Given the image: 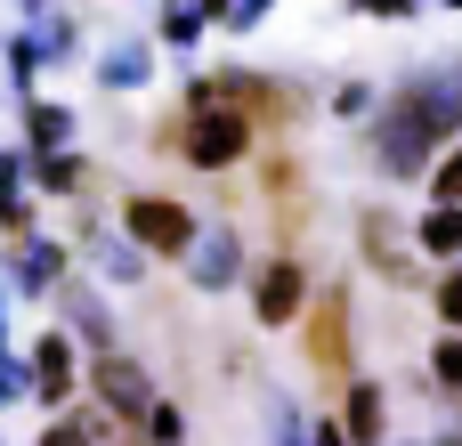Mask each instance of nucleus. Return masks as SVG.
<instances>
[{
    "label": "nucleus",
    "mask_w": 462,
    "mask_h": 446,
    "mask_svg": "<svg viewBox=\"0 0 462 446\" xmlns=\"http://www.w3.org/2000/svg\"><path fill=\"white\" fill-rule=\"evenodd\" d=\"M462 130V65H422L390 89L382 130H374V171L390 187L430 179V163L447 154V138Z\"/></svg>",
    "instance_id": "f257e3e1"
},
{
    "label": "nucleus",
    "mask_w": 462,
    "mask_h": 446,
    "mask_svg": "<svg viewBox=\"0 0 462 446\" xmlns=\"http://www.w3.org/2000/svg\"><path fill=\"white\" fill-rule=\"evenodd\" d=\"M122 236L146 244V260H187V244H195L203 228H195V211L171 203V195H122Z\"/></svg>",
    "instance_id": "f03ea898"
},
{
    "label": "nucleus",
    "mask_w": 462,
    "mask_h": 446,
    "mask_svg": "<svg viewBox=\"0 0 462 446\" xmlns=\"http://www.w3.org/2000/svg\"><path fill=\"white\" fill-rule=\"evenodd\" d=\"M179 146H187L195 171H227V163L252 154V114L244 106H195L187 130H179Z\"/></svg>",
    "instance_id": "7ed1b4c3"
},
{
    "label": "nucleus",
    "mask_w": 462,
    "mask_h": 446,
    "mask_svg": "<svg viewBox=\"0 0 462 446\" xmlns=\"http://www.w3.org/2000/svg\"><path fill=\"white\" fill-rule=\"evenodd\" d=\"M187 284H195V293L244 284V244H236V228H203V236L187 244Z\"/></svg>",
    "instance_id": "20e7f679"
},
{
    "label": "nucleus",
    "mask_w": 462,
    "mask_h": 446,
    "mask_svg": "<svg viewBox=\"0 0 462 446\" xmlns=\"http://www.w3.org/2000/svg\"><path fill=\"white\" fill-rule=\"evenodd\" d=\"M309 309V268L300 260H268L260 276H252V317L260 325H292Z\"/></svg>",
    "instance_id": "39448f33"
},
{
    "label": "nucleus",
    "mask_w": 462,
    "mask_h": 446,
    "mask_svg": "<svg viewBox=\"0 0 462 446\" xmlns=\"http://www.w3.org/2000/svg\"><path fill=\"white\" fill-rule=\"evenodd\" d=\"M81 382V358H73V333H41L32 341V398L41 406H65Z\"/></svg>",
    "instance_id": "423d86ee"
},
{
    "label": "nucleus",
    "mask_w": 462,
    "mask_h": 446,
    "mask_svg": "<svg viewBox=\"0 0 462 446\" xmlns=\"http://www.w3.org/2000/svg\"><path fill=\"white\" fill-rule=\"evenodd\" d=\"M89 382H97V398L122 414V423H146V406H154V390H146V374L122 358V349H106L97 366H89Z\"/></svg>",
    "instance_id": "0eeeda50"
},
{
    "label": "nucleus",
    "mask_w": 462,
    "mask_h": 446,
    "mask_svg": "<svg viewBox=\"0 0 462 446\" xmlns=\"http://www.w3.org/2000/svg\"><path fill=\"white\" fill-rule=\"evenodd\" d=\"M57 276H65V252H57L49 236H16V244H8V284H16V293L41 301V293H57Z\"/></svg>",
    "instance_id": "6e6552de"
},
{
    "label": "nucleus",
    "mask_w": 462,
    "mask_h": 446,
    "mask_svg": "<svg viewBox=\"0 0 462 446\" xmlns=\"http://www.w3.org/2000/svg\"><path fill=\"white\" fill-rule=\"evenodd\" d=\"M341 431H349V446H382V431H390V398H382V382H357V390H349Z\"/></svg>",
    "instance_id": "1a4fd4ad"
},
{
    "label": "nucleus",
    "mask_w": 462,
    "mask_h": 446,
    "mask_svg": "<svg viewBox=\"0 0 462 446\" xmlns=\"http://www.w3.org/2000/svg\"><path fill=\"white\" fill-rule=\"evenodd\" d=\"M414 244H422L430 260H462V203H430L422 228H414Z\"/></svg>",
    "instance_id": "9d476101"
},
{
    "label": "nucleus",
    "mask_w": 462,
    "mask_h": 446,
    "mask_svg": "<svg viewBox=\"0 0 462 446\" xmlns=\"http://www.w3.org/2000/svg\"><path fill=\"white\" fill-rule=\"evenodd\" d=\"M24 130H32V154H57V146H73V114H65L57 98H32V106H24Z\"/></svg>",
    "instance_id": "9b49d317"
},
{
    "label": "nucleus",
    "mask_w": 462,
    "mask_h": 446,
    "mask_svg": "<svg viewBox=\"0 0 462 446\" xmlns=\"http://www.w3.org/2000/svg\"><path fill=\"white\" fill-rule=\"evenodd\" d=\"M146 73H154L146 41H122V49H106V57H97V81H106V89H138Z\"/></svg>",
    "instance_id": "f8f14e48"
},
{
    "label": "nucleus",
    "mask_w": 462,
    "mask_h": 446,
    "mask_svg": "<svg viewBox=\"0 0 462 446\" xmlns=\"http://www.w3.org/2000/svg\"><path fill=\"white\" fill-rule=\"evenodd\" d=\"M81 179H89L81 154H65V146H57V154H32V187H41V195H73Z\"/></svg>",
    "instance_id": "ddd939ff"
},
{
    "label": "nucleus",
    "mask_w": 462,
    "mask_h": 446,
    "mask_svg": "<svg viewBox=\"0 0 462 446\" xmlns=\"http://www.w3.org/2000/svg\"><path fill=\"white\" fill-rule=\"evenodd\" d=\"M203 24H211V8H203V0H162V41H171V49H195V41H203Z\"/></svg>",
    "instance_id": "4468645a"
},
{
    "label": "nucleus",
    "mask_w": 462,
    "mask_h": 446,
    "mask_svg": "<svg viewBox=\"0 0 462 446\" xmlns=\"http://www.w3.org/2000/svg\"><path fill=\"white\" fill-rule=\"evenodd\" d=\"M65 317H73V333H81V341H97V349L114 341V333H106V309H97V293H89V284H65Z\"/></svg>",
    "instance_id": "2eb2a0df"
},
{
    "label": "nucleus",
    "mask_w": 462,
    "mask_h": 446,
    "mask_svg": "<svg viewBox=\"0 0 462 446\" xmlns=\"http://www.w3.org/2000/svg\"><path fill=\"white\" fill-rule=\"evenodd\" d=\"M32 49H41V65H65V57H73V16H49V8H41V16H32Z\"/></svg>",
    "instance_id": "dca6fc26"
},
{
    "label": "nucleus",
    "mask_w": 462,
    "mask_h": 446,
    "mask_svg": "<svg viewBox=\"0 0 462 446\" xmlns=\"http://www.w3.org/2000/svg\"><path fill=\"white\" fill-rule=\"evenodd\" d=\"M97 268H106L114 284H138V276H146V244H130V236H114V244H97Z\"/></svg>",
    "instance_id": "f3484780"
},
{
    "label": "nucleus",
    "mask_w": 462,
    "mask_h": 446,
    "mask_svg": "<svg viewBox=\"0 0 462 446\" xmlns=\"http://www.w3.org/2000/svg\"><path fill=\"white\" fill-rule=\"evenodd\" d=\"M422 187H430V203H462V138L430 163V179H422Z\"/></svg>",
    "instance_id": "a211bd4d"
},
{
    "label": "nucleus",
    "mask_w": 462,
    "mask_h": 446,
    "mask_svg": "<svg viewBox=\"0 0 462 446\" xmlns=\"http://www.w3.org/2000/svg\"><path fill=\"white\" fill-rule=\"evenodd\" d=\"M309 358L341 366V301H325V317H317V333H309Z\"/></svg>",
    "instance_id": "6ab92c4d"
},
{
    "label": "nucleus",
    "mask_w": 462,
    "mask_h": 446,
    "mask_svg": "<svg viewBox=\"0 0 462 446\" xmlns=\"http://www.w3.org/2000/svg\"><path fill=\"white\" fill-rule=\"evenodd\" d=\"M146 439H154V446H187V423H179V406H162V398H154V406H146Z\"/></svg>",
    "instance_id": "aec40b11"
},
{
    "label": "nucleus",
    "mask_w": 462,
    "mask_h": 446,
    "mask_svg": "<svg viewBox=\"0 0 462 446\" xmlns=\"http://www.w3.org/2000/svg\"><path fill=\"white\" fill-rule=\"evenodd\" d=\"M430 374H439V390H462V333H447L430 349Z\"/></svg>",
    "instance_id": "412c9836"
},
{
    "label": "nucleus",
    "mask_w": 462,
    "mask_h": 446,
    "mask_svg": "<svg viewBox=\"0 0 462 446\" xmlns=\"http://www.w3.org/2000/svg\"><path fill=\"white\" fill-rule=\"evenodd\" d=\"M439 325H447V333H462V260L439 276Z\"/></svg>",
    "instance_id": "4be33fe9"
},
{
    "label": "nucleus",
    "mask_w": 462,
    "mask_h": 446,
    "mask_svg": "<svg viewBox=\"0 0 462 446\" xmlns=\"http://www.w3.org/2000/svg\"><path fill=\"white\" fill-rule=\"evenodd\" d=\"M333 114H341V122H365V114H374V89H365V81H349V89L333 98Z\"/></svg>",
    "instance_id": "5701e85b"
},
{
    "label": "nucleus",
    "mask_w": 462,
    "mask_h": 446,
    "mask_svg": "<svg viewBox=\"0 0 462 446\" xmlns=\"http://www.w3.org/2000/svg\"><path fill=\"white\" fill-rule=\"evenodd\" d=\"M16 390H32V358H24V366H16V358H8V349H0V406H8V398H16Z\"/></svg>",
    "instance_id": "b1692460"
},
{
    "label": "nucleus",
    "mask_w": 462,
    "mask_h": 446,
    "mask_svg": "<svg viewBox=\"0 0 462 446\" xmlns=\"http://www.w3.org/2000/svg\"><path fill=\"white\" fill-rule=\"evenodd\" d=\"M268 8H276V0H227V16H219V24H227V33H252Z\"/></svg>",
    "instance_id": "393cba45"
},
{
    "label": "nucleus",
    "mask_w": 462,
    "mask_h": 446,
    "mask_svg": "<svg viewBox=\"0 0 462 446\" xmlns=\"http://www.w3.org/2000/svg\"><path fill=\"white\" fill-rule=\"evenodd\" d=\"M268 414H276V446H309V431H300V414H292L284 398H268Z\"/></svg>",
    "instance_id": "a878e982"
},
{
    "label": "nucleus",
    "mask_w": 462,
    "mask_h": 446,
    "mask_svg": "<svg viewBox=\"0 0 462 446\" xmlns=\"http://www.w3.org/2000/svg\"><path fill=\"white\" fill-rule=\"evenodd\" d=\"M89 439H97V423H49L41 446H89Z\"/></svg>",
    "instance_id": "bb28decb"
},
{
    "label": "nucleus",
    "mask_w": 462,
    "mask_h": 446,
    "mask_svg": "<svg viewBox=\"0 0 462 446\" xmlns=\"http://www.w3.org/2000/svg\"><path fill=\"white\" fill-rule=\"evenodd\" d=\"M349 8H357V16H414L422 0H349Z\"/></svg>",
    "instance_id": "cd10ccee"
},
{
    "label": "nucleus",
    "mask_w": 462,
    "mask_h": 446,
    "mask_svg": "<svg viewBox=\"0 0 462 446\" xmlns=\"http://www.w3.org/2000/svg\"><path fill=\"white\" fill-rule=\"evenodd\" d=\"M309 446H349V431H341V423H317V439Z\"/></svg>",
    "instance_id": "c85d7f7f"
},
{
    "label": "nucleus",
    "mask_w": 462,
    "mask_h": 446,
    "mask_svg": "<svg viewBox=\"0 0 462 446\" xmlns=\"http://www.w3.org/2000/svg\"><path fill=\"white\" fill-rule=\"evenodd\" d=\"M0 341H8V293H0Z\"/></svg>",
    "instance_id": "c756f323"
},
{
    "label": "nucleus",
    "mask_w": 462,
    "mask_h": 446,
    "mask_svg": "<svg viewBox=\"0 0 462 446\" xmlns=\"http://www.w3.org/2000/svg\"><path fill=\"white\" fill-rule=\"evenodd\" d=\"M203 8H211V16H227V0H203Z\"/></svg>",
    "instance_id": "7c9ffc66"
},
{
    "label": "nucleus",
    "mask_w": 462,
    "mask_h": 446,
    "mask_svg": "<svg viewBox=\"0 0 462 446\" xmlns=\"http://www.w3.org/2000/svg\"><path fill=\"white\" fill-rule=\"evenodd\" d=\"M439 446H462V431H447V439H439Z\"/></svg>",
    "instance_id": "2f4dec72"
},
{
    "label": "nucleus",
    "mask_w": 462,
    "mask_h": 446,
    "mask_svg": "<svg viewBox=\"0 0 462 446\" xmlns=\"http://www.w3.org/2000/svg\"><path fill=\"white\" fill-rule=\"evenodd\" d=\"M439 8H462V0H439Z\"/></svg>",
    "instance_id": "473e14b6"
}]
</instances>
